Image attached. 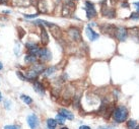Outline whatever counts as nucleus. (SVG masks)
<instances>
[{
  "instance_id": "19",
  "label": "nucleus",
  "mask_w": 139,
  "mask_h": 129,
  "mask_svg": "<svg viewBox=\"0 0 139 129\" xmlns=\"http://www.w3.org/2000/svg\"><path fill=\"white\" fill-rule=\"evenodd\" d=\"M56 70H57V67H55V66L48 67V68H46L45 70H44V71H43V75L45 76V77H48V76L52 75V74L54 73Z\"/></svg>"
},
{
  "instance_id": "28",
  "label": "nucleus",
  "mask_w": 139,
  "mask_h": 129,
  "mask_svg": "<svg viewBox=\"0 0 139 129\" xmlns=\"http://www.w3.org/2000/svg\"><path fill=\"white\" fill-rule=\"evenodd\" d=\"M4 129H20L18 125H6L4 126Z\"/></svg>"
},
{
  "instance_id": "34",
  "label": "nucleus",
  "mask_w": 139,
  "mask_h": 129,
  "mask_svg": "<svg viewBox=\"0 0 139 129\" xmlns=\"http://www.w3.org/2000/svg\"><path fill=\"white\" fill-rule=\"evenodd\" d=\"M0 3L1 4H6L7 3V0H0Z\"/></svg>"
},
{
  "instance_id": "33",
  "label": "nucleus",
  "mask_w": 139,
  "mask_h": 129,
  "mask_svg": "<svg viewBox=\"0 0 139 129\" xmlns=\"http://www.w3.org/2000/svg\"><path fill=\"white\" fill-rule=\"evenodd\" d=\"M79 129H90V127H88V126H85V125H82V126H80Z\"/></svg>"
},
{
  "instance_id": "16",
  "label": "nucleus",
  "mask_w": 139,
  "mask_h": 129,
  "mask_svg": "<svg viewBox=\"0 0 139 129\" xmlns=\"http://www.w3.org/2000/svg\"><path fill=\"white\" fill-rule=\"evenodd\" d=\"M72 9H75V8L71 7V6L67 5V4H64V5H63V7H62V12H61L62 16H64V17L69 16V15L71 14Z\"/></svg>"
},
{
  "instance_id": "35",
  "label": "nucleus",
  "mask_w": 139,
  "mask_h": 129,
  "mask_svg": "<svg viewBox=\"0 0 139 129\" xmlns=\"http://www.w3.org/2000/svg\"><path fill=\"white\" fill-rule=\"evenodd\" d=\"M5 108H6V109H9V108H10V105L8 106V101L5 102Z\"/></svg>"
},
{
  "instance_id": "25",
  "label": "nucleus",
  "mask_w": 139,
  "mask_h": 129,
  "mask_svg": "<svg viewBox=\"0 0 139 129\" xmlns=\"http://www.w3.org/2000/svg\"><path fill=\"white\" fill-rule=\"evenodd\" d=\"M56 121H57V123H59V124H63L64 121H65V118L63 116H61L60 114H57V116H56Z\"/></svg>"
},
{
  "instance_id": "18",
  "label": "nucleus",
  "mask_w": 139,
  "mask_h": 129,
  "mask_svg": "<svg viewBox=\"0 0 139 129\" xmlns=\"http://www.w3.org/2000/svg\"><path fill=\"white\" fill-rule=\"evenodd\" d=\"M34 89H35V91L37 92H39L41 95H44V92H45V87L39 81H35L34 82Z\"/></svg>"
},
{
  "instance_id": "21",
  "label": "nucleus",
  "mask_w": 139,
  "mask_h": 129,
  "mask_svg": "<svg viewBox=\"0 0 139 129\" xmlns=\"http://www.w3.org/2000/svg\"><path fill=\"white\" fill-rule=\"evenodd\" d=\"M57 126V121L54 119H48L47 120V127L48 129H55Z\"/></svg>"
},
{
  "instance_id": "36",
  "label": "nucleus",
  "mask_w": 139,
  "mask_h": 129,
  "mask_svg": "<svg viewBox=\"0 0 139 129\" xmlns=\"http://www.w3.org/2000/svg\"><path fill=\"white\" fill-rule=\"evenodd\" d=\"M2 69H3V64L0 62V70H2Z\"/></svg>"
},
{
  "instance_id": "37",
  "label": "nucleus",
  "mask_w": 139,
  "mask_h": 129,
  "mask_svg": "<svg viewBox=\"0 0 139 129\" xmlns=\"http://www.w3.org/2000/svg\"><path fill=\"white\" fill-rule=\"evenodd\" d=\"M1 100H2V95H1V92H0V102H1Z\"/></svg>"
},
{
  "instance_id": "6",
  "label": "nucleus",
  "mask_w": 139,
  "mask_h": 129,
  "mask_svg": "<svg viewBox=\"0 0 139 129\" xmlns=\"http://www.w3.org/2000/svg\"><path fill=\"white\" fill-rule=\"evenodd\" d=\"M38 57L42 61H50L52 59V54L50 52V50H48L47 48H42L40 49L38 53Z\"/></svg>"
},
{
  "instance_id": "38",
  "label": "nucleus",
  "mask_w": 139,
  "mask_h": 129,
  "mask_svg": "<svg viewBox=\"0 0 139 129\" xmlns=\"http://www.w3.org/2000/svg\"><path fill=\"white\" fill-rule=\"evenodd\" d=\"M61 129H68V128H67V127H62Z\"/></svg>"
},
{
  "instance_id": "9",
  "label": "nucleus",
  "mask_w": 139,
  "mask_h": 129,
  "mask_svg": "<svg viewBox=\"0 0 139 129\" xmlns=\"http://www.w3.org/2000/svg\"><path fill=\"white\" fill-rule=\"evenodd\" d=\"M49 29H50V32H51L52 36H53L56 40H60V39H61L62 30H61V29L58 27V25H56L55 23H53L51 27H49Z\"/></svg>"
},
{
  "instance_id": "4",
  "label": "nucleus",
  "mask_w": 139,
  "mask_h": 129,
  "mask_svg": "<svg viewBox=\"0 0 139 129\" xmlns=\"http://www.w3.org/2000/svg\"><path fill=\"white\" fill-rule=\"evenodd\" d=\"M84 10L86 11V16H87L88 19H92L93 17H95L97 14H98L94 4H93V2H90V1H85Z\"/></svg>"
},
{
  "instance_id": "29",
  "label": "nucleus",
  "mask_w": 139,
  "mask_h": 129,
  "mask_svg": "<svg viewBox=\"0 0 139 129\" xmlns=\"http://www.w3.org/2000/svg\"><path fill=\"white\" fill-rule=\"evenodd\" d=\"M37 16H39V14H31V15L25 14L24 15V17H25V18H36Z\"/></svg>"
},
{
  "instance_id": "12",
  "label": "nucleus",
  "mask_w": 139,
  "mask_h": 129,
  "mask_svg": "<svg viewBox=\"0 0 139 129\" xmlns=\"http://www.w3.org/2000/svg\"><path fill=\"white\" fill-rule=\"evenodd\" d=\"M128 34L130 35L133 40H135L137 43H139V28L137 27H134V28H131L128 30Z\"/></svg>"
},
{
  "instance_id": "23",
  "label": "nucleus",
  "mask_w": 139,
  "mask_h": 129,
  "mask_svg": "<svg viewBox=\"0 0 139 129\" xmlns=\"http://www.w3.org/2000/svg\"><path fill=\"white\" fill-rule=\"evenodd\" d=\"M22 100H23V102L25 103V104H28V105H30V104H31L33 103V100H31V98H30L29 96H25V95H23L22 97Z\"/></svg>"
},
{
  "instance_id": "1",
  "label": "nucleus",
  "mask_w": 139,
  "mask_h": 129,
  "mask_svg": "<svg viewBox=\"0 0 139 129\" xmlns=\"http://www.w3.org/2000/svg\"><path fill=\"white\" fill-rule=\"evenodd\" d=\"M127 117H128V110L123 105L118 106L113 112V118L117 123H122L126 121Z\"/></svg>"
},
{
  "instance_id": "27",
  "label": "nucleus",
  "mask_w": 139,
  "mask_h": 129,
  "mask_svg": "<svg viewBox=\"0 0 139 129\" xmlns=\"http://www.w3.org/2000/svg\"><path fill=\"white\" fill-rule=\"evenodd\" d=\"M16 74H17V76L22 79V80H28V78H26V76H25V74H23V72H20V71H17L16 72ZM29 81V80H28Z\"/></svg>"
},
{
  "instance_id": "3",
  "label": "nucleus",
  "mask_w": 139,
  "mask_h": 129,
  "mask_svg": "<svg viewBox=\"0 0 139 129\" xmlns=\"http://www.w3.org/2000/svg\"><path fill=\"white\" fill-rule=\"evenodd\" d=\"M117 27H115L114 24L112 23H105V24H101L100 25V30L103 34L107 35L109 37H116V33H117Z\"/></svg>"
},
{
  "instance_id": "10",
  "label": "nucleus",
  "mask_w": 139,
  "mask_h": 129,
  "mask_svg": "<svg viewBox=\"0 0 139 129\" xmlns=\"http://www.w3.org/2000/svg\"><path fill=\"white\" fill-rule=\"evenodd\" d=\"M85 33H86V36H87V38L89 39V41H95L97 39H99V34L98 33H95L94 30H93V28L90 27V25H88V27H86V29H85Z\"/></svg>"
},
{
  "instance_id": "30",
  "label": "nucleus",
  "mask_w": 139,
  "mask_h": 129,
  "mask_svg": "<svg viewBox=\"0 0 139 129\" xmlns=\"http://www.w3.org/2000/svg\"><path fill=\"white\" fill-rule=\"evenodd\" d=\"M98 129H116V128L113 127V126H100Z\"/></svg>"
},
{
  "instance_id": "31",
  "label": "nucleus",
  "mask_w": 139,
  "mask_h": 129,
  "mask_svg": "<svg viewBox=\"0 0 139 129\" xmlns=\"http://www.w3.org/2000/svg\"><path fill=\"white\" fill-rule=\"evenodd\" d=\"M121 5H122V7H126V8L129 7V4H128V2H127V1H124V2H122V3H121Z\"/></svg>"
},
{
  "instance_id": "2",
  "label": "nucleus",
  "mask_w": 139,
  "mask_h": 129,
  "mask_svg": "<svg viewBox=\"0 0 139 129\" xmlns=\"http://www.w3.org/2000/svg\"><path fill=\"white\" fill-rule=\"evenodd\" d=\"M107 2L108 0H104L100 2V5H101V8H100V13L103 16L105 17H108V18H115L116 17V10L114 8L109 7L107 5Z\"/></svg>"
},
{
  "instance_id": "8",
  "label": "nucleus",
  "mask_w": 139,
  "mask_h": 129,
  "mask_svg": "<svg viewBox=\"0 0 139 129\" xmlns=\"http://www.w3.org/2000/svg\"><path fill=\"white\" fill-rule=\"evenodd\" d=\"M26 120H28V124L31 127V129L38 128V126H39V118L37 117V115L35 114L29 115L28 118H26Z\"/></svg>"
},
{
  "instance_id": "32",
  "label": "nucleus",
  "mask_w": 139,
  "mask_h": 129,
  "mask_svg": "<svg viewBox=\"0 0 139 129\" xmlns=\"http://www.w3.org/2000/svg\"><path fill=\"white\" fill-rule=\"evenodd\" d=\"M133 5L136 7V9H137V11L139 12V2H134L133 3Z\"/></svg>"
},
{
  "instance_id": "17",
  "label": "nucleus",
  "mask_w": 139,
  "mask_h": 129,
  "mask_svg": "<svg viewBox=\"0 0 139 129\" xmlns=\"http://www.w3.org/2000/svg\"><path fill=\"white\" fill-rule=\"evenodd\" d=\"M38 60V58H37V56L36 55H33V54H29V55H26L25 57H24V61H25V63H28V64H34V63H36Z\"/></svg>"
},
{
  "instance_id": "13",
  "label": "nucleus",
  "mask_w": 139,
  "mask_h": 129,
  "mask_svg": "<svg viewBox=\"0 0 139 129\" xmlns=\"http://www.w3.org/2000/svg\"><path fill=\"white\" fill-rule=\"evenodd\" d=\"M58 113L61 115V116H63L65 119H68V120H73L74 119V114H72L70 111H68V110H66V109H59L58 110Z\"/></svg>"
},
{
  "instance_id": "14",
  "label": "nucleus",
  "mask_w": 139,
  "mask_h": 129,
  "mask_svg": "<svg viewBox=\"0 0 139 129\" xmlns=\"http://www.w3.org/2000/svg\"><path fill=\"white\" fill-rule=\"evenodd\" d=\"M37 7L39 9L40 13H47L48 12V5H47L46 0H39Z\"/></svg>"
},
{
  "instance_id": "15",
  "label": "nucleus",
  "mask_w": 139,
  "mask_h": 129,
  "mask_svg": "<svg viewBox=\"0 0 139 129\" xmlns=\"http://www.w3.org/2000/svg\"><path fill=\"white\" fill-rule=\"evenodd\" d=\"M24 74H25V76H26V78H28L29 81H31V80L36 79V78L38 77V75H39V73H38L36 70H34L33 68H31V70H29V71H26Z\"/></svg>"
},
{
  "instance_id": "11",
  "label": "nucleus",
  "mask_w": 139,
  "mask_h": 129,
  "mask_svg": "<svg viewBox=\"0 0 139 129\" xmlns=\"http://www.w3.org/2000/svg\"><path fill=\"white\" fill-rule=\"evenodd\" d=\"M41 43L44 46H46L49 43V36L44 25H41Z\"/></svg>"
},
{
  "instance_id": "24",
  "label": "nucleus",
  "mask_w": 139,
  "mask_h": 129,
  "mask_svg": "<svg viewBox=\"0 0 139 129\" xmlns=\"http://www.w3.org/2000/svg\"><path fill=\"white\" fill-rule=\"evenodd\" d=\"M136 127V121L134 120H129L127 122V128L128 129H134Z\"/></svg>"
},
{
  "instance_id": "26",
  "label": "nucleus",
  "mask_w": 139,
  "mask_h": 129,
  "mask_svg": "<svg viewBox=\"0 0 139 129\" xmlns=\"http://www.w3.org/2000/svg\"><path fill=\"white\" fill-rule=\"evenodd\" d=\"M130 19L138 20V19H139V12H138V11H136V12H132L131 15H130Z\"/></svg>"
},
{
  "instance_id": "5",
  "label": "nucleus",
  "mask_w": 139,
  "mask_h": 129,
  "mask_svg": "<svg viewBox=\"0 0 139 129\" xmlns=\"http://www.w3.org/2000/svg\"><path fill=\"white\" fill-rule=\"evenodd\" d=\"M68 35L70 36V38L72 39L73 41H75V42H81V41H83L82 38H81V34H80V30H78L77 28H74V27H72V28H70L69 30H68Z\"/></svg>"
},
{
  "instance_id": "20",
  "label": "nucleus",
  "mask_w": 139,
  "mask_h": 129,
  "mask_svg": "<svg viewBox=\"0 0 139 129\" xmlns=\"http://www.w3.org/2000/svg\"><path fill=\"white\" fill-rule=\"evenodd\" d=\"M12 3L14 6H25L29 5L30 0H12Z\"/></svg>"
},
{
  "instance_id": "22",
  "label": "nucleus",
  "mask_w": 139,
  "mask_h": 129,
  "mask_svg": "<svg viewBox=\"0 0 139 129\" xmlns=\"http://www.w3.org/2000/svg\"><path fill=\"white\" fill-rule=\"evenodd\" d=\"M31 68L34 69V70H36L38 73H41V72H43L45 70V66L43 64H35Z\"/></svg>"
},
{
  "instance_id": "7",
  "label": "nucleus",
  "mask_w": 139,
  "mask_h": 129,
  "mask_svg": "<svg viewBox=\"0 0 139 129\" xmlns=\"http://www.w3.org/2000/svg\"><path fill=\"white\" fill-rule=\"evenodd\" d=\"M127 37H128V30L126 28H123V27H119L117 29L116 38L120 42H124V41H126Z\"/></svg>"
}]
</instances>
